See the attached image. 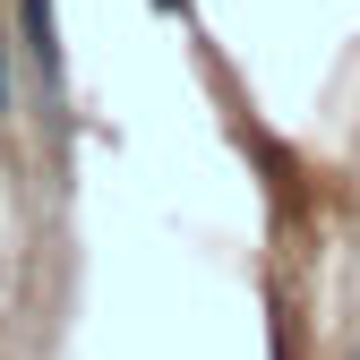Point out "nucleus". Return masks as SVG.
<instances>
[{"mask_svg": "<svg viewBox=\"0 0 360 360\" xmlns=\"http://www.w3.org/2000/svg\"><path fill=\"white\" fill-rule=\"evenodd\" d=\"M18 34H26V69L43 77V103H60L69 60H60V18H52V0H18Z\"/></svg>", "mask_w": 360, "mask_h": 360, "instance_id": "obj_1", "label": "nucleus"}, {"mask_svg": "<svg viewBox=\"0 0 360 360\" xmlns=\"http://www.w3.org/2000/svg\"><path fill=\"white\" fill-rule=\"evenodd\" d=\"M0 129H9V43H0Z\"/></svg>", "mask_w": 360, "mask_h": 360, "instance_id": "obj_2", "label": "nucleus"}]
</instances>
